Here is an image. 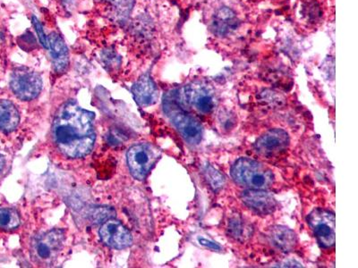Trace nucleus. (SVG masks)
Instances as JSON below:
<instances>
[{
	"instance_id": "obj_18",
	"label": "nucleus",
	"mask_w": 358,
	"mask_h": 268,
	"mask_svg": "<svg viewBox=\"0 0 358 268\" xmlns=\"http://www.w3.org/2000/svg\"><path fill=\"white\" fill-rule=\"evenodd\" d=\"M33 22L35 29H36V31L38 34V36H39V39L41 41V43L43 45L44 47H46V49H49V38L46 36V34H45L43 25H41V22L36 17H33Z\"/></svg>"
},
{
	"instance_id": "obj_17",
	"label": "nucleus",
	"mask_w": 358,
	"mask_h": 268,
	"mask_svg": "<svg viewBox=\"0 0 358 268\" xmlns=\"http://www.w3.org/2000/svg\"><path fill=\"white\" fill-rule=\"evenodd\" d=\"M204 174H206L208 183L210 184V187H212L214 191L220 190V188L223 187L224 184H225V177H224L223 174H220L218 170H216L213 165H206Z\"/></svg>"
},
{
	"instance_id": "obj_16",
	"label": "nucleus",
	"mask_w": 358,
	"mask_h": 268,
	"mask_svg": "<svg viewBox=\"0 0 358 268\" xmlns=\"http://www.w3.org/2000/svg\"><path fill=\"white\" fill-rule=\"evenodd\" d=\"M20 225V216L12 209H0V228L13 230Z\"/></svg>"
},
{
	"instance_id": "obj_21",
	"label": "nucleus",
	"mask_w": 358,
	"mask_h": 268,
	"mask_svg": "<svg viewBox=\"0 0 358 268\" xmlns=\"http://www.w3.org/2000/svg\"><path fill=\"white\" fill-rule=\"evenodd\" d=\"M6 164V159L4 156L2 155H0V173H1V171L3 170V168H4Z\"/></svg>"
},
{
	"instance_id": "obj_6",
	"label": "nucleus",
	"mask_w": 358,
	"mask_h": 268,
	"mask_svg": "<svg viewBox=\"0 0 358 268\" xmlns=\"http://www.w3.org/2000/svg\"><path fill=\"white\" fill-rule=\"evenodd\" d=\"M169 108V112L172 114L171 119L176 128L180 133L182 137L187 140L189 144H199L203 135V130L198 121L185 112L179 107L178 108Z\"/></svg>"
},
{
	"instance_id": "obj_13",
	"label": "nucleus",
	"mask_w": 358,
	"mask_h": 268,
	"mask_svg": "<svg viewBox=\"0 0 358 268\" xmlns=\"http://www.w3.org/2000/svg\"><path fill=\"white\" fill-rule=\"evenodd\" d=\"M238 21L234 11L229 8H222L214 15L213 28L214 33L224 36L238 27Z\"/></svg>"
},
{
	"instance_id": "obj_4",
	"label": "nucleus",
	"mask_w": 358,
	"mask_h": 268,
	"mask_svg": "<svg viewBox=\"0 0 358 268\" xmlns=\"http://www.w3.org/2000/svg\"><path fill=\"white\" fill-rule=\"evenodd\" d=\"M10 87L14 94L22 100H31L40 95L43 80L36 72L24 67L13 72Z\"/></svg>"
},
{
	"instance_id": "obj_10",
	"label": "nucleus",
	"mask_w": 358,
	"mask_h": 268,
	"mask_svg": "<svg viewBox=\"0 0 358 268\" xmlns=\"http://www.w3.org/2000/svg\"><path fill=\"white\" fill-rule=\"evenodd\" d=\"M243 202L257 213L270 214L276 207V201L271 194L264 190H248L242 193Z\"/></svg>"
},
{
	"instance_id": "obj_5",
	"label": "nucleus",
	"mask_w": 358,
	"mask_h": 268,
	"mask_svg": "<svg viewBox=\"0 0 358 268\" xmlns=\"http://www.w3.org/2000/svg\"><path fill=\"white\" fill-rule=\"evenodd\" d=\"M310 225L315 232L320 244L331 248L335 244V216L325 210H315L309 216Z\"/></svg>"
},
{
	"instance_id": "obj_8",
	"label": "nucleus",
	"mask_w": 358,
	"mask_h": 268,
	"mask_svg": "<svg viewBox=\"0 0 358 268\" xmlns=\"http://www.w3.org/2000/svg\"><path fill=\"white\" fill-rule=\"evenodd\" d=\"M289 144V137L285 131L273 129L268 131L257 140L255 149L259 154L271 158L286 151Z\"/></svg>"
},
{
	"instance_id": "obj_12",
	"label": "nucleus",
	"mask_w": 358,
	"mask_h": 268,
	"mask_svg": "<svg viewBox=\"0 0 358 268\" xmlns=\"http://www.w3.org/2000/svg\"><path fill=\"white\" fill-rule=\"evenodd\" d=\"M48 38L54 69L59 73L66 72L69 65V52L65 41L56 33L50 34Z\"/></svg>"
},
{
	"instance_id": "obj_19",
	"label": "nucleus",
	"mask_w": 358,
	"mask_h": 268,
	"mask_svg": "<svg viewBox=\"0 0 358 268\" xmlns=\"http://www.w3.org/2000/svg\"><path fill=\"white\" fill-rule=\"evenodd\" d=\"M126 140L124 134L120 133L118 131H111L107 135V142L112 146L122 144L124 140Z\"/></svg>"
},
{
	"instance_id": "obj_9",
	"label": "nucleus",
	"mask_w": 358,
	"mask_h": 268,
	"mask_svg": "<svg viewBox=\"0 0 358 268\" xmlns=\"http://www.w3.org/2000/svg\"><path fill=\"white\" fill-rule=\"evenodd\" d=\"M64 241L65 234L62 230H52L34 241V253L41 261L53 260L62 251Z\"/></svg>"
},
{
	"instance_id": "obj_1",
	"label": "nucleus",
	"mask_w": 358,
	"mask_h": 268,
	"mask_svg": "<svg viewBox=\"0 0 358 268\" xmlns=\"http://www.w3.org/2000/svg\"><path fill=\"white\" fill-rule=\"evenodd\" d=\"M94 114L75 102L60 108L53 124V138L57 148L71 158H83L94 148Z\"/></svg>"
},
{
	"instance_id": "obj_3",
	"label": "nucleus",
	"mask_w": 358,
	"mask_h": 268,
	"mask_svg": "<svg viewBox=\"0 0 358 268\" xmlns=\"http://www.w3.org/2000/svg\"><path fill=\"white\" fill-rule=\"evenodd\" d=\"M159 158V152L155 146L139 143L127 152V164L131 174L138 180H143L155 167Z\"/></svg>"
},
{
	"instance_id": "obj_20",
	"label": "nucleus",
	"mask_w": 358,
	"mask_h": 268,
	"mask_svg": "<svg viewBox=\"0 0 358 268\" xmlns=\"http://www.w3.org/2000/svg\"><path fill=\"white\" fill-rule=\"evenodd\" d=\"M198 241H199L200 244L206 246V247L212 248V250L214 251H220V246L219 244H215V242H213L212 241L207 240V239L204 238H199L198 239Z\"/></svg>"
},
{
	"instance_id": "obj_14",
	"label": "nucleus",
	"mask_w": 358,
	"mask_h": 268,
	"mask_svg": "<svg viewBox=\"0 0 358 268\" xmlns=\"http://www.w3.org/2000/svg\"><path fill=\"white\" fill-rule=\"evenodd\" d=\"M270 239L275 247L283 251H290L296 247L295 232L285 226H274L270 230Z\"/></svg>"
},
{
	"instance_id": "obj_15",
	"label": "nucleus",
	"mask_w": 358,
	"mask_h": 268,
	"mask_svg": "<svg viewBox=\"0 0 358 268\" xmlns=\"http://www.w3.org/2000/svg\"><path fill=\"white\" fill-rule=\"evenodd\" d=\"M20 116L17 108L12 102L0 100V130L10 133L17 128Z\"/></svg>"
},
{
	"instance_id": "obj_7",
	"label": "nucleus",
	"mask_w": 358,
	"mask_h": 268,
	"mask_svg": "<svg viewBox=\"0 0 358 268\" xmlns=\"http://www.w3.org/2000/svg\"><path fill=\"white\" fill-rule=\"evenodd\" d=\"M100 235L105 244L116 250L129 247L133 242L129 230L117 220L110 219L105 222L100 229Z\"/></svg>"
},
{
	"instance_id": "obj_11",
	"label": "nucleus",
	"mask_w": 358,
	"mask_h": 268,
	"mask_svg": "<svg viewBox=\"0 0 358 268\" xmlns=\"http://www.w3.org/2000/svg\"><path fill=\"white\" fill-rule=\"evenodd\" d=\"M132 94L141 107H148L158 100L159 94L155 82L149 75H143L133 85Z\"/></svg>"
},
{
	"instance_id": "obj_2",
	"label": "nucleus",
	"mask_w": 358,
	"mask_h": 268,
	"mask_svg": "<svg viewBox=\"0 0 358 268\" xmlns=\"http://www.w3.org/2000/svg\"><path fill=\"white\" fill-rule=\"evenodd\" d=\"M236 184L252 190H264L273 184V172L262 163L248 158H239L231 168Z\"/></svg>"
}]
</instances>
